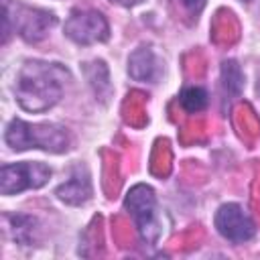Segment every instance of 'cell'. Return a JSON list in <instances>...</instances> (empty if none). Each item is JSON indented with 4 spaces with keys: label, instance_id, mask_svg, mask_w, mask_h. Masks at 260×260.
<instances>
[{
    "label": "cell",
    "instance_id": "1",
    "mask_svg": "<svg viewBox=\"0 0 260 260\" xmlns=\"http://www.w3.org/2000/svg\"><path fill=\"white\" fill-rule=\"evenodd\" d=\"M69 69L61 63L49 61H26L16 77L14 95L22 110L26 112H47L53 108L69 81Z\"/></svg>",
    "mask_w": 260,
    "mask_h": 260
},
{
    "label": "cell",
    "instance_id": "2",
    "mask_svg": "<svg viewBox=\"0 0 260 260\" xmlns=\"http://www.w3.org/2000/svg\"><path fill=\"white\" fill-rule=\"evenodd\" d=\"M4 140L12 150L41 148L47 152H65L71 144V136L65 126L59 124H30L14 118L4 132Z\"/></svg>",
    "mask_w": 260,
    "mask_h": 260
},
{
    "label": "cell",
    "instance_id": "3",
    "mask_svg": "<svg viewBox=\"0 0 260 260\" xmlns=\"http://www.w3.org/2000/svg\"><path fill=\"white\" fill-rule=\"evenodd\" d=\"M55 24L57 16L49 10L2 0V43H8L10 32H18L26 43H39Z\"/></svg>",
    "mask_w": 260,
    "mask_h": 260
},
{
    "label": "cell",
    "instance_id": "4",
    "mask_svg": "<svg viewBox=\"0 0 260 260\" xmlns=\"http://www.w3.org/2000/svg\"><path fill=\"white\" fill-rule=\"evenodd\" d=\"M124 207L132 215L140 238L146 244H156L162 234V228H160V219H158V211H156L154 191L148 185L132 187L124 199Z\"/></svg>",
    "mask_w": 260,
    "mask_h": 260
},
{
    "label": "cell",
    "instance_id": "5",
    "mask_svg": "<svg viewBox=\"0 0 260 260\" xmlns=\"http://www.w3.org/2000/svg\"><path fill=\"white\" fill-rule=\"evenodd\" d=\"M51 179V169L45 162H14L0 169V193L14 195L26 189H39Z\"/></svg>",
    "mask_w": 260,
    "mask_h": 260
},
{
    "label": "cell",
    "instance_id": "6",
    "mask_svg": "<svg viewBox=\"0 0 260 260\" xmlns=\"http://www.w3.org/2000/svg\"><path fill=\"white\" fill-rule=\"evenodd\" d=\"M63 30L77 45L104 43L110 37V24L98 10H73L65 20Z\"/></svg>",
    "mask_w": 260,
    "mask_h": 260
},
{
    "label": "cell",
    "instance_id": "7",
    "mask_svg": "<svg viewBox=\"0 0 260 260\" xmlns=\"http://www.w3.org/2000/svg\"><path fill=\"white\" fill-rule=\"evenodd\" d=\"M215 228L225 240L234 244L250 242L256 234V225L252 217L238 203H223L215 211Z\"/></svg>",
    "mask_w": 260,
    "mask_h": 260
},
{
    "label": "cell",
    "instance_id": "8",
    "mask_svg": "<svg viewBox=\"0 0 260 260\" xmlns=\"http://www.w3.org/2000/svg\"><path fill=\"white\" fill-rule=\"evenodd\" d=\"M55 195L61 201L69 203V205H81V203H85L91 197V181H89L87 169L81 167V165L73 167L69 179L63 185L57 187Z\"/></svg>",
    "mask_w": 260,
    "mask_h": 260
},
{
    "label": "cell",
    "instance_id": "9",
    "mask_svg": "<svg viewBox=\"0 0 260 260\" xmlns=\"http://www.w3.org/2000/svg\"><path fill=\"white\" fill-rule=\"evenodd\" d=\"M160 71H162V67L158 65V61H156V57H154L150 47H138L128 59V73L136 81L152 83V81L158 79Z\"/></svg>",
    "mask_w": 260,
    "mask_h": 260
},
{
    "label": "cell",
    "instance_id": "10",
    "mask_svg": "<svg viewBox=\"0 0 260 260\" xmlns=\"http://www.w3.org/2000/svg\"><path fill=\"white\" fill-rule=\"evenodd\" d=\"M221 89H223L225 100L240 98L244 89V73L234 59H228L221 63Z\"/></svg>",
    "mask_w": 260,
    "mask_h": 260
},
{
    "label": "cell",
    "instance_id": "11",
    "mask_svg": "<svg viewBox=\"0 0 260 260\" xmlns=\"http://www.w3.org/2000/svg\"><path fill=\"white\" fill-rule=\"evenodd\" d=\"M179 102L187 112L197 114V112L205 110V106H207V91L203 87H199V85H189V87H185L181 91Z\"/></svg>",
    "mask_w": 260,
    "mask_h": 260
},
{
    "label": "cell",
    "instance_id": "12",
    "mask_svg": "<svg viewBox=\"0 0 260 260\" xmlns=\"http://www.w3.org/2000/svg\"><path fill=\"white\" fill-rule=\"evenodd\" d=\"M14 228V240L20 244H32L35 238V219L30 215H8Z\"/></svg>",
    "mask_w": 260,
    "mask_h": 260
},
{
    "label": "cell",
    "instance_id": "13",
    "mask_svg": "<svg viewBox=\"0 0 260 260\" xmlns=\"http://www.w3.org/2000/svg\"><path fill=\"white\" fill-rule=\"evenodd\" d=\"M181 4V8L191 16V18H197L205 6V0H177Z\"/></svg>",
    "mask_w": 260,
    "mask_h": 260
},
{
    "label": "cell",
    "instance_id": "14",
    "mask_svg": "<svg viewBox=\"0 0 260 260\" xmlns=\"http://www.w3.org/2000/svg\"><path fill=\"white\" fill-rule=\"evenodd\" d=\"M112 2H116V4H120V6H126V8H130V6H136V4H140L142 0H112Z\"/></svg>",
    "mask_w": 260,
    "mask_h": 260
},
{
    "label": "cell",
    "instance_id": "15",
    "mask_svg": "<svg viewBox=\"0 0 260 260\" xmlns=\"http://www.w3.org/2000/svg\"><path fill=\"white\" fill-rule=\"evenodd\" d=\"M258 91H260V81H258Z\"/></svg>",
    "mask_w": 260,
    "mask_h": 260
}]
</instances>
